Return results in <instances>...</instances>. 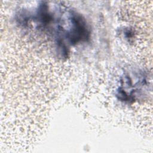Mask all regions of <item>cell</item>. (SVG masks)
<instances>
[{"instance_id":"1","label":"cell","mask_w":153,"mask_h":153,"mask_svg":"<svg viewBox=\"0 0 153 153\" xmlns=\"http://www.w3.org/2000/svg\"><path fill=\"white\" fill-rule=\"evenodd\" d=\"M71 27L66 33V37L72 44L86 41L89 37V31L82 17L75 13L70 14Z\"/></svg>"}]
</instances>
